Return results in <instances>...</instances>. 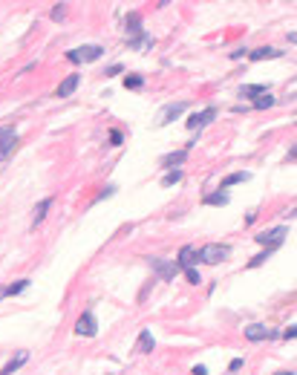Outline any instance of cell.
<instances>
[{"label": "cell", "mask_w": 297, "mask_h": 375, "mask_svg": "<svg viewBox=\"0 0 297 375\" xmlns=\"http://www.w3.org/2000/svg\"><path fill=\"white\" fill-rule=\"evenodd\" d=\"M228 257H231V246H225V243H208L197 251V260L205 263V266H219Z\"/></svg>", "instance_id": "1"}, {"label": "cell", "mask_w": 297, "mask_h": 375, "mask_svg": "<svg viewBox=\"0 0 297 375\" xmlns=\"http://www.w3.org/2000/svg\"><path fill=\"white\" fill-rule=\"evenodd\" d=\"M101 55H104V46H99V43L75 46V49H69V52H66V58H69L72 63H90V61H99Z\"/></svg>", "instance_id": "2"}, {"label": "cell", "mask_w": 297, "mask_h": 375, "mask_svg": "<svg viewBox=\"0 0 297 375\" xmlns=\"http://www.w3.org/2000/svg\"><path fill=\"white\" fill-rule=\"evenodd\" d=\"M150 269L156 271V277H159V280H165V283H173V280H176V274L182 271L173 260H162V257H150Z\"/></svg>", "instance_id": "3"}, {"label": "cell", "mask_w": 297, "mask_h": 375, "mask_svg": "<svg viewBox=\"0 0 297 375\" xmlns=\"http://www.w3.org/2000/svg\"><path fill=\"white\" fill-rule=\"evenodd\" d=\"M75 335H81V338H96L99 335V320H96L93 309L81 312V317L75 320Z\"/></svg>", "instance_id": "4"}, {"label": "cell", "mask_w": 297, "mask_h": 375, "mask_svg": "<svg viewBox=\"0 0 297 375\" xmlns=\"http://www.w3.org/2000/svg\"><path fill=\"white\" fill-rule=\"evenodd\" d=\"M286 234H289V228H286V225H277V228H271V231H260L254 240H257L260 246H265V249H274V251H277Z\"/></svg>", "instance_id": "5"}, {"label": "cell", "mask_w": 297, "mask_h": 375, "mask_svg": "<svg viewBox=\"0 0 297 375\" xmlns=\"http://www.w3.org/2000/svg\"><path fill=\"white\" fill-rule=\"evenodd\" d=\"M18 147V130L15 127H0V162L12 156V150Z\"/></svg>", "instance_id": "6"}, {"label": "cell", "mask_w": 297, "mask_h": 375, "mask_svg": "<svg viewBox=\"0 0 297 375\" xmlns=\"http://www.w3.org/2000/svg\"><path fill=\"white\" fill-rule=\"evenodd\" d=\"M217 119V107H205V110H199V113H194L185 125H188V130H202V127H208L211 122Z\"/></svg>", "instance_id": "7"}, {"label": "cell", "mask_w": 297, "mask_h": 375, "mask_svg": "<svg viewBox=\"0 0 297 375\" xmlns=\"http://www.w3.org/2000/svg\"><path fill=\"white\" fill-rule=\"evenodd\" d=\"M185 101H176V104H167V107H162V113H159V119H156V125L159 127H165V125H170V122H176L182 113H185Z\"/></svg>", "instance_id": "8"}, {"label": "cell", "mask_w": 297, "mask_h": 375, "mask_svg": "<svg viewBox=\"0 0 297 375\" xmlns=\"http://www.w3.org/2000/svg\"><path fill=\"white\" fill-rule=\"evenodd\" d=\"M280 332H271V329H265L263 323H251V326H245V338L248 341H265V338H277Z\"/></svg>", "instance_id": "9"}, {"label": "cell", "mask_w": 297, "mask_h": 375, "mask_svg": "<svg viewBox=\"0 0 297 375\" xmlns=\"http://www.w3.org/2000/svg\"><path fill=\"white\" fill-rule=\"evenodd\" d=\"M78 84H81V75H75V72H72V75H66L64 81H61V84H58V98H69V95L75 93V90H78Z\"/></svg>", "instance_id": "10"}, {"label": "cell", "mask_w": 297, "mask_h": 375, "mask_svg": "<svg viewBox=\"0 0 297 375\" xmlns=\"http://www.w3.org/2000/svg\"><path fill=\"white\" fill-rule=\"evenodd\" d=\"M153 346H156V341H153V335H150V329H141V335H139V341H136V355H150L153 352Z\"/></svg>", "instance_id": "11"}, {"label": "cell", "mask_w": 297, "mask_h": 375, "mask_svg": "<svg viewBox=\"0 0 297 375\" xmlns=\"http://www.w3.org/2000/svg\"><path fill=\"white\" fill-rule=\"evenodd\" d=\"M185 159H188V150L182 147V150H173V153H167V156L159 159V165L167 167V170H173V167H179V165H185Z\"/></svg>", "instance_id": "12"}, {"label": "cell", "mask_w": 297, "mask_h": 375, "mask_svg": "<svg viewBox=\"0 0 297 375\" xmlns=\"http://www.w3.org/2000/svg\"><path fill=\"white\" fill-rule=\"evenodd\" d=\"M26 361H29V352H23V349H20V352H18V355H15V358H12L9 364H6V367L0 370V375H12V373H18V370H20V367H23Z\"/></svg>", "instance_id": "13"}, {"label": "cell", "mask_w": 297, "mask_h": 375, "mask_svg": "<svg viewBox=\"0 0 297 375\" xmlns=\"http://www.w3.org/2000/svg\"><path fill=\"white\" fill-rule=\"evenodd\" d=\"M124 29H127L130 38L141 35V15H139V12H127V18H124Z\"/></svg>", "instance_id": "14"}, {"label": "cell", "mask_w": 297, "mask_h": 375, "mask_svg": "<svg viewBox=\"0 0 297 375\" xmlns=\"http://www.w3.org/2000/svg\"><path fill=\"white\" fill-rule=\"evenodd\" d=\"M52 202H55V199H52V196H46V199H40V202L35 205V211H32V222H35V225H40V222H43L46 211L52 208Z\"/></svg>", "instance_id": "15"}, {"label": "cell", "mask_w": 297, "mask_h": 375, "mask_svg": "<svg viewBox=\"0 0 297 375\" xmlns=\"http://www.w3.org/2000/svg\"><path fill=\"white\" fill-rule=\"evenodd\" d=\"M194 263H197V249H194V246H185V249L179 251L176 266H179V269H188V266H194Z\"/></svg>", "instance_id": "16"}, {"label": "cell", "mask_w": 297, "mask_h": 375, "mask_svg": "<svg viewBox=\"0 0 297 375\" xmlns=\"http://www.w3.org/2000/svg\"><path fill=\"white\" fill-rule=\"evenodd\" d=\"M248 179H251V173H248V170H237V173H228V176H225V179H222V190H228V188L231 185H239V182H248Z\"/></svg>", "instance_id": "17"}, {"label": "cell", "mask_w": 297, "mask_h": 375, "mask_svg": "<svg viewBox=\"0 0 297 375\" xmlns=\"http://www.w3.org/2000/svg\"><path fill=\"white\" fill-rule=\"evenodd\" d=\"M283 52L280 49H271V46H260V49H254V52H248V58L251 61H265V58H280Z\"/></svg>", "instance_id": "18"}, {"label": "cell", "mask_w": 297, "mask_h": 375, "mask_svg": "<svg viewBox=\"0 0 297 375\" xmlns=\"http://www.w3.org/2000/svg\"><path fill=\"white\" fill-rule=\"evenodd\" d=\"M263 93H268V87H263V84H245V87H239L242 98H260Z\"/></svg>", "instance_id": "19"}, {"label": "cell", "mask_w": 297, "mask_h": 375, "mask_svg": "<svg viewBox=\"0 0 297 375\" xmlns=\"http://www.w3.org/2000/svg\"><path fill=\"white\" fill-rule=\"evenodd\" d=\"M127 46H130V49H144V46L150 49V46H153V38L141 32V35H136V38H130V41H127Z\"/></svg>", "instance_id": "20"}, {"label": "cell", "mask_w": 297, "mask_h": 375, "mask_svg": "<svg viewBox=\"0 0 297 375\" xmlns=\"http://www.w3.org/2000/svg\"><path fill=\"white\" fill-rule=\"evenodd\" d=\"M202 205H219V208H222V205H228V193H225V190H219V193H208V196L202 199Z\"/></svg>", "instance_id": "21"}, {"label": "cell", "mask_w": 297, "mask_h": 375, "mask_svg": "<svg viewBox=\"0 0 297 375\" xmlns=\"http://www.w3.org/2000/svg\"><path fill=\"white\" fill-rule=\"evenodd\" d=\"M274 104H277V98L271 93H263L260 98H254V110H271Z\"/></svg>", "instance_id": "22"}, {"label": "cell", "mask_w": 297, "mask_h": 375, "mask_svg": "<svg viewBox=\"0 0 297 375\" xmlns=\"http://www.w3.org/2000/svg\"><path fill=\"white\" fill-rule=\"evenodd\" d=\"M144 87V75H124V90H141Z\"/></svg>", "instance_id": "23"}, {"label": "cell", "mask_w": 297, "mask_h": 375, "mask_svg": "<svg viewBox=\"0 0 297 375\" xmlns=\"http://www.w3.org/2000/svg\"><path fill=\"white\" fill-rule=\"evenodd\" d=\"M271 254H274V249H265V251H260L257 257H251V260H248V269H257V266H263V263L268 260V257H271Z\"/></svg>", "instance_id": "24"}, {"label": "cell", "mask_w": 297, "mask_h": 375, "mask_svg": "<svg viewBox=\"0 0 297 375\" xmlns=\"http://www.w3.org/2000/svg\"><path fill=\"white\" fill-rule=\"evenodd\" d=\"M179 179H182V170H179V167H176V170H167L165 176H162V188H170V185H176Z\"/></svg>", "instance_id": "25"}, {"label": "cell", "mask_w": 297, "mask_h": 375, "mask_svg": "<svg viewBox=\"0 0 297 375\" xmlns=\"http://www.w3.org/2000/svg\"><path fill=\"white\" fill-rule=\"evenodd\" d=\"M26 289H29V280H18V283H12L9 289H3V292H6L9 297H15V294H20V292H26Z\"/></svg>", "instance_id": "26"}, {"label": "cell", "mask_w": 297, "mask_h": 375, "mask_svg": "<svg viewBox=\"0 0 297 375\" xmlns=\"http://www.w3.org/2000/svg\"><path fill=\"white\" fill-rule=\"evenodd\" d=\"M185 277H188V283H194V286H199V283H202V274H199L197 266H188V269H185Z\"/></svg>", "instance_id": "27"}, {"label": "cell", "mask_w": 297, "mask_h": 375, "mask_svg": "<svg viewBox=\"0 0 297 375\" xmlns=\"http://www.w3.org/2000/svg\"><path fill=\"white\" fill-rule=\"evenodd\" d=\"M110 145H113V147L124 145V136H121V130H110Z\"/></svg>", "instance_id": "28"}, {"label": "cell", "mask_w": 297, "mask_h": 375, "mask_svg": "<svg viewBox=\"0 0 297 375\" xmlns=\"http://www.w3.org/2000/svg\"><path fill=\"white\" fill-rule=\"evenodd\" d=\"M64 15H66L64 3H58V6H55V9H52V21H61V18H64Z\"/></svg>", "instance_id": "29"}, {"label": "cell", "mask_w": 297, "mask_h": 375, "mask_svg": "<svg viewBox=\"0 0 297 375\" xmlns=\"http://www.w3.org/2000/svg\"><path fill=\"white\" fill-rule=\"evenodd\" d=\"M119 72H121V63H113V66H107V69H104V75H107V78H113V75H119Z\"/></svg>", "instance_id": "30"}, {"label": "cell", "mask_w": 297, "mask_h": 375, "mask_svg": "<svg viewBox=\"0 0 297 375\" xmlns=\"http://www.w3.org/2000/svg\"><path fill=\"white\" fill-rule=\"evenodd\" d=\"M228 370H231V373H237V370H242V358H234L231 364H228Z\"/></svg>", "instance_id": "31"}, {"label": "cell", "mask_w": 297, "mask_h": 375, "mask_svg": "<svg viewBox=\"0 0 297 375\" xmlns=\"http://www.w3.org/2000/svg\"><path fill=\"white\" fill-rule=\"evenodd\" d=\"M113 193H116V188L110 185V188H104V190L99 193V199H107V196H113Z\"/></svg>", "instance_id": "32"}, {"label": "cell", "mask_w": 297, "mask_h": 375, "mask_svg": "<svg viewBox=\"0 0 297 375\" xmlns=\"http://www.w3.org/2000/svg\"><path fill=\"white\" fill-rule=\"evenodd\" d=\"M283 338H286V341H292V338H295V326H289V329L283 332Z\"/></svg>", "instance_id": "33"}, {"label": "cell", "mask_w": 297, "mask_h": 375, "mask_svg": "<svg viewBox=\"0 0 297 375\" xmlns=\"http://www.w3.org/2000/svg\"><path fill=\"white\" fill-rule=\"evenodd\" d=\"M194 375H208V367H202V364H199V367H194Z\"/></svg>", "instance_id": "34"}, {"label": "cell", "mask_w": 297, "mask_h": 375, "mask_svg": "<svg viewBox=\"0 0 297 375\" xmlns=\"http://www.w3.org/2000/svg\"><path fill=\"white\" fill-rule=\"evenodd\" d=\"M277 375H295V370H283V373H277Z\"/></svg>", "instance_id": "35"}, {"label": "cell", "mask_w": 297, "mask_h": 375, "mask_svg": "<svg viewBox=\"0 0 297 375\" xmlns=\"http://www.w3.org/2000/svg\"><path fill=\"white\" fill-rule=\"evenodd\" d=\"M3 294H6V292H0V297H3Z\"/></svg>", "instance_id": "36"}]
</instances>
